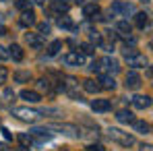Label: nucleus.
I'll return each instance as SVG.
<instances>
[{"label": "nucleus", "mask_w": 153, "mask_h": 151, "mask_svg": "<svg viewBox=\"0 0 153 151\" xmlns=\"http://www.w3.org/2000/svg\"><path fill=\"white\" fill-rule=\"evenodd\" d=\"M52 128H54V130H60V132H64V135H68V137H79V130L71 124H54Z\"/></svg>", "instance_id": "7"}, {"label": "nucleus", "mask_w": 153, "mask_h": 151, "mask_svg": "<svg viewBox=\"0 0 153 151\" xmlns=\"http://www.w3.org/2000/svg\"><path fill=\"white\" fill-rule=\"evenodd\" d=\"M48 31H50V25H48V23H42V25H39V35H46Z\"/></svg>", "instance_id": "33"}, {"label": "nucleus", "mask_w": 153, "mask_h": 151, "mask_svg": "<svg viewBox=\"0 0 153 151\" xmlns=\"http://www.w3.org/2000/svg\"><path fill=\"white\" fill-rule=\"evenodd\" d=\"M17 8L19 10H31V0H17Z\"/></svg>", "instance_id": "26"}, {"label": "nucleus", "mask_w": 153, "mask_h": 151, "mask_svg": "<svg viewBox=\"0 0 153 151\" xmlns=\"http://www.w3.org/2000/svg\"><path fill=\"white\" fill-rule=\"evenodd\" d=\"M108 135H110V139L118 141V143H120V145H124V147H130V145L134 143L132 135H128V132H122V130H118V128H110V130H108Z\"/></svg>", "instance_id": "2"}, {"label": "nucleus", "mask_w": 153, "mask_h": 151, "mask_svg": "<svg viewBox=\"0 0 153 151\" xmlns=\"http://www.w3.org/2000/svg\"><path fill=\"white\" fill-rule=\"evenodd\" d=\"M19 141H21V145H23V147H27V145H31V143H33V135L23 132V135H19Z\"/></svg>", "instance_id": "25"}, {"label": "nucleus", "mask_w": 153, "mask_h": 151, "mask_svg": "<svg viewBox=\"0 0 153 151\" xmlns=\"http://www.w3.org/2000/svg\"><path fill=\"white\" fill-rule=\"evenodd\" d=\"M126 87L128 89H139L141 87V77H139V73L132 68V71H128L126 75Z\"/></svg>", "instance_id": "5"}, {"label": "nucleus", "mask_w": 153, "mask_h": 151, "mask_svg": "<svg viewBox=\"0 0 153 151\" xmlns=\"http://www.w3.org/2000/svg\"><path fill=\"white\" fill-rule=\"evenodd\" d=\"M83 60H85V58H83L81 52H71V54L64 56V62H66V64H83Z\"/></svg>", "instance_id": "11"}, {"label": "nucleus", "mask_w": 153, "mask_h": 151, "mask_svg": "<svg viewBox=\"0 0 153 151\" xmlns=\"http://www.w3.org/2000/svg\"><path fill=\"white\" fill-rule=\"evenodd\" d=\"M87 151H103V145H89Z\"/></svg>", "instance_id": "34"}, {"label": "nucleus", "mask_w": 153, "mask_h": 151, "mask_svg": "<svg viewBox=\"0 0 153 151\" xmlns=\"http://www.w3.org/2000/svg\"><path fill=\"white\" fill-rule=\"evenodd\" d=\"M124 56H126L128 66H132V68H143V66H147V58H145L143 54H139L137 50H124Z\"/></svg>", "instance_id": "1"}, {"label": "nucleus", "mask_w": 153, "mask_h": 151, "mask_svg": "<svg viewBox=\"0 0 153 151\" xmlns=\"http://www.w3.org/2000/svg\"><path fill=\"white\" fill-rule=\"evenodd\" d=\"M0 151H8V147H6V143H0Z\"/></svg>", "instance_id": "38"}, {"label": "nucleus", "mask_w": 153, "mask_h": 151, "mask_svg": "<svg viewBox=\"0 0 153 151\" xmlns=\"http://www.w3.org/2000/svg\"><path fill=\"white\" fill-rule=\"evenodd\" d=\"M112 10H114V13L128 15V13H132V6H130V4H126V2H114V4H112Z\"/></svg>", "instance_id": "15"}, {"label": "nucleus", "mask_w": 153, "mask_h": 151, "mask_svg": "<svg viewBox=\"0 0 153 151\" xmlns=\"http://www.w3.org/2000/svg\"><path fill=\"white\" fill-rule=\"evenodd\" d=\"M6 58H8V52H6L4 48H2V46H0V60H6Z\"/></svg>", "instance_id": "35"}, {"label": "nucleus", "mask_w": 153, "mask_h": 151, "mask_svg": "<svg viewBox=\"0 0 153 151\" xmlns=\"http://www.w3.org/2000/svg\"><path fill=\"white\" fill-rule=\"evenodd\" d=\"M29 135H37L39 139H52V132H50V128H31V132Z\"/></svg>", "instance_id": "19"}, {"label": "nucleus", "mask_w": 153, "mask_h": 151, "mask_svg": "<svg viewBox=\"0 0 153 151\" xmlns=\"http://www.w3.org/2000/svg\"><path fill=\"white\" fill-rule=\"evenodd\" d=\"M29 73H21V71H19V73H15V81H19V83H23V81H29Z\"/></svg>", "instance_id": "29"}, {"label": "nucleus", "mask_w": 153, "mask_h": 151, "mask_svg": "<svg viewBox=\"0 0 153 151\" xmlns=\"http://www.w3.org/2000/svg\"><path fill=\"white\" fill-rule=\"evenodd\" d=\"M13 114H15L19 120L33 122V120H37V118H39V114H42V112H37V110H29V108H15V110H13Z\"/></svg>", "instance_id": "4"}, {"label": "nucleus", "mask_w": 153, "mask_h": 151, "mask_svg": "<svg viewBox=\"0 0 153 151\" xmlns=\"http://www.w3.org/2000/svg\"><path fill=\"white\" fill-rule=\"evenodd\" d=\"M19 23H21L23 27H31V25H35V15H33V10H25V13L21 15Z\"/></svg>", "instance_id": "10"}, {"label": "nucleus", "mask_w": 153, "mask_h": 151, "mask_svg": "<svg viewBox=\"0 0 153 151\" xmlns=\"http://www.w3.org/2000/svg\"><path fill=\"white\" fill-rule=\"evenodd\" d=\"M116 29L120 31V37H124V35H132V27L128 25V21H118V23H116Z\"/></svg>", "instance_id": "17"}, {"label": "nucleus", "mask_w": 153, "mask_h": 151, "mask_svg": "<svg viewBox=\"0 0 153 151\" xmlns=\"http://www.w3.org/2000/svg\"><path fill=\"white\" fill-rule=\"evenodd\" d=\"M58 25L62 27V29H75V25H73V21H71L68 17H62V19H58Z\"/></svg>", "instance_id": "24"}, {"label": "nucleus", "mask_w": 153, "mask_h": 151, "mask_svg": "<svg viewBox=\"0 0 153 151\" xmlns=\"http://www.w3.org/2000/svg\"><path fill=\"white\" fill-rule=\"evenodd\" d=\"M100 87H103V89H114L116 87V81H114V77L112 75H103L102 79H100Z\"/></svg>", "instance_id": "18"}, {"label": "nucleus", "mask_w": 153, "mask_h": 151, "mask_svg": "<svg viewBox=\"0 0 153 151\" xmlns=\"http://www.w3.org/2000/svg\"><path fill=\"white\" fill-rule=\"evenodd\" d=\"M60 48H62V42H58V39H56V42H52L50 48H48V56H56V54L60 52Z\"/></svg>", "instance_id": "23"}, {"label": "nucleus", "mask_w": 153, "mask_h": 151, "mask_svg": "<svg viewBox=\"0 0 153 151\" xmlns=\"http://www.w3.org/2000/svg\"><path fill=\"white\" fill-rule=\"evenodd\" d=\"M83 89H85L87 93H97L102 87L97 85V81H93V79H85V81H83Z\"/></svg>", "instance_id": "14"}, {"label": "nucleus", "mask_w": 153, "mask_h": 151, "mask_svg": "<svg viewBox=\"0 0 153 151\" xmlns=\"http://www.w3.org/2000/svg\"><path fill=\"white\" fill-rule=\"evenodd\" d=\"M56 10L66 13V10H68V4H66V2H56Z\"/></svg>", "instance_id": "32"}, {"label": "nucleus", "mask_w": 153, "mask_h": 151, "mask_svg": "<svg viewBox=\"0 0 153 151\" xmlns=\"http://www.w3.org/2000/svg\"><path fill=\"white\" fill-rule=\"evenodd\" d=\"M89 39H91L93 44H97V46H102V35H100L97 31H89Z\"/></svg>", "instance_id": "27"}, {"label": "nucleus", "mask_w": 153, "mask_h": 151, "mask_svg": "<svg viewBox=\"0 0 153 151\" xmlns=\"http://www.w3.org/2000/svg\"><path fill=\"white\" fill-rule=\"evenodd\" d=\"M134 23H137V27H141V29H143V27L149 23V17H147L145 13H137V15H134Z\"/></svg>", "instance_id": "22"}, {"label": "nucleus", "mask_w": 153, "mask_h": 151, "mask_svg": "<svg viewBox=\"0 0 153 151\" xmlns=\"http://www.w3.org/2000/svg\"><path fill=\"white\" fill-rule=\"evenodd\" d=\"M2 132H4V139H13V135H10V130H6V128H2Z\"/></svg>", "instance_id": "36"}, {"label": "nucleus", "mask_w": 153, "mask_h": 151, "mask_svg": "<svg viewBox=\"0 0 153 151\" xmlns=\"http://www.w3.org/2000/svg\"><path fill=\"white\" fill-rule=\"evenodd\" d=\"M95 46L93 44H81V54H93Z\"/></svg>", "instance_id": "28"}, {"label": "nucleus", "mask_w": 153, "mask_h": 151, "mask_svg": "<svg viewBox=\"0 0 153 151\" xmlns=\"http://www.w3.org/2000/svg\"><path fill=\"white\" fill-rule=\"evenodd\" d=\"M37 85H39V89H46V91H50V89H52V83L48 81V79H39Z\"/></svg>", "instance_id": "30"}, {"label": "nucleus", "mask_w": 153, "mask_h": 151, "mask_svg": "<svg viewBox=\"0 0 153 151\" xmlns=\"http://www.w3.org/2000/svg\"><path fill=\"white\" fill-rule=\"evenodd\" d=\"M0 35H6V27L4 25H0Z\"/></svg>", "instance_id": "37"}, {"label": "nucleus", "mask_w": 153, "mask_h": 151, "mask_svg": "<svg viewBox=\"0 0 153 151\" xmlns=\"http://www.w3.org/2000/svg\"><path fill=\"white\" fill-rule=\"evenodd\" d=\"M97 68H100V73H108V75H114V73H118L120 71V66H118V62L114 60V58H110V56H105L102 60H97Z\"/></svg>", "instance_id": "3"}, {"label": "nucleus", "mask_w": 153, "mask_h": 151, "mask_svg": "<svg viewBox=\"0 0 153 151\" xmlns=\"http://www.w3.org/2000/svg\"><path fill=\"white\" fill-rule=\"evenodd\" d=\"M27 44L31 46V48H35V50H39L42 46H44V42H42V37L37 35V33H27Z\"/></svg>", "instance_id": "13"}, {"label": "nucleus", "mask_w": 153, "mask_h": 151, "mask_svg": "<svg viewBox=\"0 0 153 151\" xmlns=\"http://www.w3.org/2000/svg\"><path fill=\"white\" fill-rule=\"evenodd\" d=\"M8 58H13V60L21 62V60H23V50H21V46L13 44V46H10V52H8Z\"/></svg>", "instance_id": "16"}, {"label": "nucleus", "mask_w": 153, "mask_h": 151, "mask_svg": "<svg viewBox=\"0 0 153 151\" xmlns=\"http://www.w3.org/2000/svg\"><path fill=\"white\" fill-rule=\"evenodd\" d=\"M116 118H118V122H122V124H130V122H134V116H132L130 110H120V112L116 114Z\"/></svg>", "instance_id": "12"}, {"label": "nucleus", "mask_w": 153, "mask_h": 151, "mask_svg": "<svg viewBox=\"0 0 153 151\" xmlns=\"http://www.w3.org/2000/svg\"><path fill=\"white\" fill-rule=\"evenodd\" d=\"M83 15H85V17L100 15V6H97V4H85V6H83Z\"/></svg>", "instance_id": "20"}, {"label": "nucleus", "mask_w": 153, "mask_h": 151, "mask_svg": "<svg viewBox=\"0 0 153 151\" xmlns=\"http://www.w3.org/2000/svg\"><path fill=\"white\" fill-rule=\"evenodd\" d=\"M44 0H31V4H42Z\"/></svg>", "instance_id": "40"}, {"label": "nucleus", "mask_w": 153, "mask_h": 151, "mask_svg": "<svg viewBox=\"0 0 153 151\" xmlns=\"http://www.w3.org/2000/svg\"><path fill=\"white\" fill-rule=\"evenodd\" d=\"M132 106H134L137 110H145V108L151 106V97H149V95H134V97H132Z\"/></svg>", "instance_id": "6"}, {"label": "nucleus", "mask_w": 153, "mask_h": 151, "mask_svg": "<svg viewBox=\"0 0 153 151\" xmlns=\"http://www.w3.org/2000/svg\"><path fill=\"white\" fill-rule=\"evenodd\" d=\"M91 108L95 112H108L112 108V103H110V100H93L91 101Z\"/></svg>", "instance_id": "9"}, {"label": "nucleus", "mask_w": 153, "mask_h": 151, "mask_svg": "<svg viewBox=\"0 0 153 151\" xmlns=\"http://www.w3.org/2000/svg\"><path fill=\"white\" fill-rule=\"evenodd\" d=\"M19 151H27V147H19Z\"/></svg>", "instance_id": "41"}, {"label": "nucleus", "mask_w": 153, "mask_h": 151, "mask_svg": "<svg viewBox=\"0 0 153 151\" xmlns=\"http://www.w3.org/2000/svg\"><path fill=\"white\" fill-rule=\"evenodd\" d=\"M132 124H134V130H137V132H143V135H147V132L151 130V126L147 124V122H143V120H134Z\"/></svg>", "instance_id": "21"}, {"label": "nucleus", "mask_w": 153, "mask_h": 151, "mask_svg": "<svg viewBox=\"0 0 153 151\" xmlns=\"http://www.w3.org/2000/svg\"><path fill=\"white\" fill-rule=\"evenodd\" d=\"M8 79V71H6V66H0V83H4Z\"/></svg>", "instance_id": "31"}, {"label": "nucleus", "mask_w": 153, "mask_h": 151, "mask_svg": "<svg viewBox=\"0 0 153 151\" xmlns=\"http://www.w3.org/2000/svg\"><path fill=\"white\" fill-rule=\"evenodd\" d=\"M141 151H151V145H143V147H141Z\"/></svg>", "instance_id": "39"}, {"label": "nucleus", "mask_w": 153, "mask_h": 151, "mask_svg": "<svg viewBox=\"0 0 153 151\" xmlns=\"http://www.w3.org/2000/svg\"><path fill=\"white\" fill-rule=\"evenodd\" d=\"M21 100L29 101V103H35V101L42 100V95H39L37 91H31V89H23V91H21Z\"/></svg>", "instance_id": "8"}]
</instances>
